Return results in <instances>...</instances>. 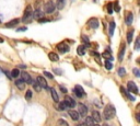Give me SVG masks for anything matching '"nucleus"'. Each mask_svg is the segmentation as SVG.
<instances>
[{"label": "nucleus", "mask_w": 140, "mask_h": 126, "mask_svg": "<svg viewBox=\"0 0 140 126\" xmlns=\"http://www.w3.org/2000/svg\"><path fill=\"white\" fill-rule=\"evenodd\" d=\"M115 114H116V110H115L114 105L113 104H107V105L105 106V109H104V112H103V117L105 118L106 121L107 120H111V118H113L115 116Z\"/></svg>", "instance_id": "1"}, {"label": "nucleus", "mask_w": 140, "mask_h": 126, "mask_svg": "<svg viewBox=\"0 0 140 126\" xmlns=\"http://www.w3.org/2000/svg\"><path fill=\"white\" fill-rule=\"evenodd\" d=\"M33 14V10H32V7L31 6H27L25 9V11H24V14H23V18H22V21L23 22H30Z\"/></svg>", "instance_id": "2"}, {"label": "nucleus", "mask_w": 140, "mask_h": 126, "mask_svg": "<svg viewBox=\"0 0 140 126\" xmlns=\"http://www.w3.org/2000/svg\"><path fill=\"white\" fill-rule=\"evenodd\" d=\"M55 9H56V6H55V3L53 1H48V2H46L44 5V11L46 13H53L55 11Z\"/></svg>", "instance_id": "3"}, {"label": "nucleus", "mask_w": 140, "mask_h": 126, "mask_svg": "<svg viewBox=\"0 0 140 126\" xmlns=\"http://www.w3.org/2000/svg\"><path fill=\"white\" fill-rule=\"evenodd\" d=\"M73 91H74V93H76V95H77L78 98H83L84 95H86V92H84V90H83V88L81 86H76Z\"/></svg>", "instance_id": "4"}, {"label": "nucleus", "mask_w": 140, "mask_h": 126, "mask_svg": "<svg viewBox=\"0 0 140 126\" xmlns=\"http://www.w3.org/2000/svg\"><path fill=\"white\" fill-rule=\"evenodd\" d=\"M127 88H128L129 92H132V93H135V94H138V88H137V86H136V83H135L134 81H128V83H127Z\"/></svg>", "instance_id": "5"}, {"label": "nucleus", "mask_w": 140, "mask_h": 126, "mask_svg": "<svg viewBox=\"0 0 140 126\" xmlns=\"http://www.w3.org/2000/svg\"><path fill=\"white\" fill-rule=\"evenodd\" d=\"M78 107H79V111H78V113H79V115H80V116H86V115L88 114V107H86L84 104L79 103Z\"/></svg>", "instance_id": "6"}, {"label": "nucleus", "mask_w": 140, "mask_h": 126, "mask_svg": "<svg viewBox=\"0 0 140 126\" xmlns=\"http://www.w3.org/2000/svg\"><path fill=\"white\" fill-rule=\"evenodd\" d=\"M88 25L91 29H97V26H99V20H97L96 18H91L88 21Z\"/></svg>", "instance_id": "7"}, {"label": "nucleus", "mask_w": 140, "mask_h": 126, "mask_svg": "<svg viewBox=\"0 0 140 126\" xmlns=\"http://www.w3.org/2000/svg\"><path fill=\"white\" fill-rule=\"evenodd\" d=\"M65 103H66V105H67V107H74V106L77 105V103H76V101L72 99L71 97H66V99H65Z\"/></svg>", "instance_id": "8"}, {"label": "nucleus", "mask_w": 140, "mask_h": 126, "mask_svg": "<svg viewBox=\"0 0 140 126\" xmlns=\"http://www.w3.org/2000/svg\"><path fill=\"white\" fill-rule=\"evenodd\" d=\"M21 79H22L24 82H26V83H32V78H31V76H30V74H27L26 71L21 72Z\"/></svg>", "instance_id": "9"}, {"label": "nucleus", "mask_w": 140, "mask_h": 126, "mask_svg": "<svg viewBox=\"0 0 140 126\" xmlns=\"http://www.w3.org/2000/svg\"><path fill=\"white\" fill-rule=\"evenodd\" d=\"M57 49L59 51V52H61V53H67L69 51V46L67 45L66 43L61 42V43H59L57 45Z\"/></svg>", "instance_id": "10"}, {"label": "nucleus", "mask_w": 140, "mask_h": 126, "mask_svg": "<svg viewBox=\"0 0 140 126\" xmlns=\"http://www.w3.org/2000/svg\"><path fill=\"white\" fill-rule=\"evenodd\" d=\"M32 17L34 18L35 20H40V19L44 18V13H43L42 11H41L40 9H35V11L33 12V14H32Z\"/></svg>", "instance_id": "11"}, {"label": "nucleus", "mask_w": 140, "mask_h": 126, "mask_svg": "<svg viewBox=\"0 0 140 126\" xmlns=\"http://www.w3.org/2000/svg\"><path fill=\"white\" fill-rule=\"evenodd\" d=\"M68 114H69V116H70V117H71L73 121H79L80 115H79L78 111H74V110H69Z\"/></svg>", "instance_id": "12"}, {"label": "nucleus", "mask_w": 140, "mask_h": 126, "mask_svg": "<svg viewBox=\"0 0 140 126\" xmlns=\"http://www.w3.org/2000/svg\"><path fill=\"white\" fill-rule=\"evenodd\" d=\"M92 120L94 121V123H100L101 122V115H100V112H97V111H94V112H92Z\"/></svg>", "instance_id": "13"}, {"label": "nucleus", "mask_w": 140, "mask_h": 126, "mask_svg": "<svg viewBox=\"0 0 140 126\" xmlns=\"http://www.w3.org/2000/svg\"><path fill=\"white\" fill-rule=\"evenodd\" d=\"M36 81L38 83H40V86L42 87V88H47V81L45 80V78L42 77V76H38L36 79Z\"/></svg>", "instance_id": "14"}, {"label": "nucleus", "mask_w": 140, "mask_h": 126, "mask_svg": "<svg viewBox=\"0 0 140 126\" xmlns=\"http://www.w3.org/2000/svg\"><path fill=\"white\" fill-rule=\"evenodd\" d=\"M125 49H126V45H125V44H122L120 49H119V54H118V60H119V61L123 60L124 55H125Z\"/></svg>", "instance_id": "15"}, {"label": "nucleus", "mask_w": 140, "mask_h": 126, "mask_svg": "<svg viewBox=\"0 0 140 126\" xmlns=\"http://www.w3.org/2000/svg\"><path fill=\"white\" fill-rule=\"evenodd\" d=\"M19 22H20V20H19V19H13V20L9 21V22L7 23L6 28H14L15 25H18V24H19Z\"/></svg>", "instance_id": "16"}, {"label": "nucleus", "mask_w": 140, "mask_h": 126, "mask_svg": "<svg viewBox=\"0 0 140 126\" xmlns=\"http://www.w3.org/2000/svg\"><path fill=\"white\" fill-rule=\"evenodd\" d=\"M15 86L20 90H24V88H25V82H24L22 79H17V80H15Z\"/></svg>", "instance_id": "17"}, {"label": "nucleus", "mask_w": 140, "mask_h": 126, "mask_svg": "<svg viewBox=\"0 0 140 126\" xmlns=\"http://www.w3.org/2000/svg\"><path fill=\"white\" fill-rule=\"evenodd\" d=\"M132 21H134V14L132 13H127V15H126V24L127 25H131Z\"/></svg>", "instance_id": "18"}, {"label": "nucleus", "mask_w": 140, "mask_h": 126, "mask_svg": "<svg viewBox=\"0 0 140 126\" xmlns=\"http://www.w3.org/2000/svg\"><path fill=\"white\" fill-rule=\"evenodd\" d=\"M84 125L86 126H93L94 125V121L92 120L91 116H88V117L84 118Z\"/></svg>", "instance_id": "19"}, {"label": "nucleus", "mask_w": 140, "mask_h": 126, "mask_svg": "<svg viewBox=\"0 0 140 126\" xmlns=\"http://www.w3.org/2000/svg\"><path fill=\"white\" fill-rule=\"evenodd\" d=\"M48 57L52 61H58V60H59V56H58L56 53H53V52L48 54Z\"/></svg>", "instance_id": "20"}, {"label": "nucleus", "mask_w": 140, "mask_h": 126, "mask_svg": "<svg viewBox=\"0 0 140 126\" xmlns=\"http://www.w3.org/2000/svg\"><path fill=\"white\" fill-rule=\"evenodd\" d=\"M77 53H78V55H80V56H83V55L86 54V46L80 45V46H79V47L77 48Z\"/></svg>", "instance_id": "21"}, {"label": "nucleus", "mask_w": 140, "mask_h": 126, "mask_svg": "<svg viewBox=\"0 0 140 126\" xmlns=\"http://www.w3.org/2000/svg\"><path fill=\"white\" fill-rule=\"evenodd\" d=\"M55 6L58 9H63V7L66 6V0H57V3Z\"/></svg>", "instance_id": "22"}, {"label": "nucleus", "mask_w": 140, "mask_h": 126, "mask_svg": "<svg viewBox=\"0 0 140 126\" xmlns=\"http://www.w3.org/2000/svg\"><path fill=\"white\" fill-rule=\"evenodd\" d=\"M32 83H33V89H34L36 92H41L42 87L40 86V83L37 82V81H32Z\"/></svg>", "instance_id": "23"}, {"label": "nucleus", "mask_w": 140, "mask_h": 126, "mask_svg": "<svg viewBox=\"0 0 140 126\" xmlns=\"http://www.w3.org/2000/svg\"><path fill=\"white\" fill-rule=\"evenodd\" d=\"M50 92H52V98H53V100H54L55 102H59V98H58V94H57V92H56V90H55V89H52V90H50Z\"/></svg>", "instance_id": "24"}, {"label": "nucleus", "mask_w": 140, "mask_h": 126, "mask_svg": "<svg viewBox=\"0 0 140 126\" xmlns=\"http://www.w3.org/2000/svg\"><path fill=\"white\" fill-rule=\"evenodd\" d=\"M115 28H116V24H115V22H111V23H109V36H113Z\"/></svg>", "instance_id": "25"}, {"label": "nucleus", "mask_w": 140, "mask_h": 126, "mask_svg": "<svg viewBox=\"0 0 140 126\" xmlns=\"http://www.w3.org/2000/svg\"><path fill=\"white\" fill-rule=\"evenodd\" d=\"M19 76H20V71H19V69H18V68H14V69H13V70L11 71V78H15V79H17Z\"/></svg>", "instance_id": "26"}, {"label": "nucleus", "mask_w": 140, "mask_h": 126, "mask_svg": "<svg viewBox=\"0 0 140 126\" xmlns=\"http://www.w3.org/2000/svg\"><path fill=\"white\" fill-rule=\"evenodd\" d=\"M103 57H105V59H107V60H109V61H112L113 60V58H112V56H111V51H107V52H104L103 53Z\"/></svg>", "instance_id": "27"}, {"label": "nucleus", "mask_w": 140, "mask_h": 126, "mask_svg": "<svg viewBox=\"0 0 140 126\" xmlns=\"http://www.w3.org/2000/svg\"><path fill=\"white\" fill-rule=\"evenodd\" d=\"M56 126H69V125H68V123H67L65 120L60 118V120L57 121V123H56Z\"/></svg>", "instance_id": "28"}, {"label": "nucleus", "mask_w": 140, "mask_h": 126, "mask_svg": "<svg viewBox=\"0 0 140 126\" xmlns=\"http://www.w3.org/2000/svg\"><path fill=\"white\" fill-rule=\"evenodd\" d=\"M132 37H134V31H129L127 33V43H131Z\"/></svg>", "instance_id": "29"}, {"label": "nucleus", "mask_w": 140, "mask_h": 126, "mask_svg": "<svg viewBox=\"0 0 140 126\" xmlns=\"http://www.w3.org/2000/svg\"><path fill=\"white\" fill-rule=\"evenodd\" d=\"M118 75H119V76H122V77H123V76H125V75H126V69L124 68V67H120V68L118 69Z\"/></svg>", "instance_id": "30"}, {"label": "nucleus", "mask_w": 140, "mask_h": 126, "mask_svg": "<svg viewBox=\"0 0 140 126\" xmlns=\"http://www.w3.org/2000/svg\"><path fill=\"white\" fill-rule=\"evenodd\" d=\"M58 109H59V110H65V109H67V105H66V103H65V101L60 102L59 105H58Z\"/></svg>", "instance_id": "31"}, {"label": "nucleus", "mask_w": 140, "mask_h": 126, "mask_svg": "<svg viewBox=\"0 0 140 126\" xmlns=\"http://www.w3.org/2000/svg\"><path fill=\"white\" fill-rule=\"evenodd\" d=\"M105 67L108 69V70H111V69H112V67H113V66H112V64H111L109 60H105Z\"/></svg>", "instance_id": "32"}, {"label": "nucleus", "mask_w": 140, "mask_h": 126, "mask_svg": "<svg viewBox=\"0 0 140 126\" xmlns=\"http://www.w3.org/2000/svg\"><path fill=\"white\" fill-rule=\"evenodd\" d=\"M44 76H45V77H47L48 79H53V78H54V76H53L50 72H48V71H44Z\"/></svg>", "instance_id": "33"}, {"label": "nucleus", "mask_w": 140, "mask_h": 126, "mask_svg": "<svg viewBox=\"0 0 140 126\" xmlns=\"http://www.w3.org/2000/svg\"><path fill=\"white\" fill-rule=\"evenodd\" d=\"M32 98V91L31 90H27L25 93V99H31Z\"/></svg>", "instance_id": "34"}, {"label": "nucleus", "mask_w": 140, "mask_h": 126, "mask_svg": "<svg viewBox=\"0 0 140 126\" xmlns=\"http://www.w3.org/2000/svg\"><path fill=\"white\" fill-rule=\"evenodd\" d=\"M115 11L116 12H119L120 11V7H119V5H118V2L117 1H116V2H115Z\"/></svg>", "instance_id": "35"}, {"label": "nucleus", "mask_w": 140, "mask_h": 126, "mask_svg": "<svg viewBox=\"0 0 140 126\" xmlns=\"http://www.w3.org/2000/svg\"><path fill=\"white\" fill-rule=\"evenodd\" d=\"M120 91H122V93H123V94H124V95H125V97H127V95H128V92L126 91V90H125V89H124L123 87H120Z\"/></svg>", "instance_id": "36"}, {"label": "nucleus", "mask_w": 140, "mask_h": 126, "mask_svg": "<svg viewBox=\"0 0 140 126\" xmlns=\"http://www.w3.org/2000/svg\"><path fill=\"white\" fill-rule=\"evenodd\" d=\"M134 74L136 75V77H140V74H139V70H138V68H135L134 69Z\"/></svg>", "instance_id": "37"}, {"label": "nucleus", "mask_w": 140, "mask_h": 126, "mask_svg": "<svg viewBox=\"0 0 140 126\" xmlns=\"http://www.w3.org/2000/svg\"><path fill=\"white\" fill-rule=\"evenodd\" d=\"M48 19H44V18H42V19H40V20H38V22L40 23H44V22H48Z\"/></svg>", "instance_id": "38"}, {"label": "nucleus", "mask_w": 140, "mask_h": 126, "mask_svg": "<svg viewBox=\"0 0 140 126\" xmlns=\"http://www.w3.org/2000/svg\"><path fill=\"white\" fill-rule=\"evenodd\" d=\"M139 37H138V38H137V41H136V46H135V48H136V49H139Z\"/></svg>", "instance_id": "39"}, {"label": "nucleus", "mask_w": 140, "mask_h": 126, "mask_svg": "<svg viewBox=\"0 0 140 126\" xmlns=\"http://www.w3.org/2000/svg\"><path fill=\"white\" fill-rule=\"evenodd\" d=\"M107 11H108V13H112V12H113V9H112V5H111V3H109L108 7H107Z\"/></svg>", "instance_id": "40"}, {"label": "nucleus", "mask_w": 140, "mask_h": 126, "mask_svg": "<svg viewBox=\"0 0 140 126\" xmlns=\"http://www.w3.org/2000/svg\"><path fill=\"white\" fill-rule=\"evenodd\" d=\"M60 90L63 92V93H67V89L65 88V87H63V86H60Z\"/></svg>", "instance_id": "41"}, {"label": "nucleus", "mask_w": 140, "mask_h": 126, "mask_svg": "<svg viewBox=\"0 0 140 126\" xmlns=\"http://www.w3.org/2000/svg\"><path fill=\"white\" fill-rule=\"evenodd\" d=\"M136 120H137V122H140V115H139V113H137V114H136Z\"/></svg>", "instance_id": "42"}, {"label": "nucleus", "mask_w": 140, "mask_h": 126, "mask_svg": "<svg viewBox=\"0 0 140 126\" xmlns=\"http://www.w3.org/2000/svg\"><path fill=\"white\" fill-rule=\"evenodd\" d=\"M19 31H25L26 30V28H20V29H18Z\"/></svg>", "instance_id": "43"}, {"label": "nucleus", "mask_w": 140, "mask_h": 126, "mask_svg": "<svg viewBox=\"0 0 140 126\" xmlns=\"http://www.w3.org/2000/svg\"><path fill=\"white\" fill-rule=\"evenodd\" d=\"M19 67H20V68H22V69L26 68V66H24V65H20V66H19Z\"/></svg>", "instance_id": "44"}, {"label": "nucleus", "mask_w": 140, "mask_h": 126, "mask_svg": "<svg viewBox=\"0 0 140 126\" xmlns=\"http://www.w3.org/2000/svg\"><path fill=\"white\" fill-rule=\"evenodd\" d=\"M0 43H3V38H2V37H0Z\"/></svg>", "instance_id": "45"}, {"label": "nucleus", "mask_w": 140, "mask_h": 126, "mask_svg": "<svg viewBox=\"0 0 140 126\" xmlns=\"http://www.w3.org/2000/svg\"><path fill=\"white\" fill-rule=\"evenodd\" d=\"M103 126H108V125H107V124H104V125Z\"/></svg>", "instance_id": "46"}, {"label": "nucleus", "mask_w": 140, "mask_h": 126, "mask_svg": "<svg viewBox=\"0 0 140 126\" xmlns=\"http://www.w3.org/2000/svg\"><path fill=\"white\" fill-rule=\"evenodd\" d=\"M93 126H100V125H99V124H96V125H93Z\"/></svg>", "instance_id": "47"}, {"label": "nucleus", "mask_w": 140, "mask_h": 126, "mask_svg": "<svg viewBox=\"0 0 140 126\" xmlns=\"http://www.w3.org/2000/svg\"><path fill=\"white\" fill-rule=\"evenodd\" d=\"M0 24H1V18H0Z\"/></svg>", "instance_id": "48"}, {"label": "nucleus", "mask_w": 140, "mask_h": 126, "mask_svg": "<svg viewBox=\"0 0 140 126\" xmlns=\"http://www.w3.org/2000/svg\"><path fill=\"white\" fill-rule=\"evenodd\" d=\"M76 126H81V125H76Z\"/></svg>", "instance_id": "49"}]
</instances>
